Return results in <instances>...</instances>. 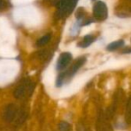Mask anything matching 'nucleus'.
Listing matches in <instances>:
<instances>
[{"instance_id": "f257e3e1", "label": "nucleus", "mask_w": 131, "mask_h": 131, "mask_svg": "<svg viewBox=\"0 0 131 131\" xmlns=\"http://www.w3.org/2000/svg\"><path fill=\"white\" fill-rule=\"evenodd\" d=\"M19 70L18 62L10 59H0V86L12 82Z\"/></svg>"}, {"instance_id": "f03ea898", "label": "nucleus", "mask_w": 131, "mask_h": 131, "mask_svg": "<svg viewBox=\"0 0 131 131\" xmlns=\"http://www.w3.org/2000/svg\"><path fill=\"white\" fill-rule=\"evenodd\" d=\"M86 58L84 57H81V58H78L73 64H72L71 67H69L68 70H66L65 72H62L59 75H58V79H57V86L59 87L61 86L68 79H70L82 67L83 65L85 62Z\"/></svg>"}, {"instance_id": "7ed1b4c3", "label": "nucleus", "mask_w": 131, "mask_h": 131, "mask_svg": "<svg viewBox=\"0 0 131 131\" xmlns=\"http://www.w3.org/2000/svg\"><path fill=\"white\" fill-rule=\"evenodd\" d=\"M15 31L5 17L0 16V41L6 42L10 45L15 42Z\"/></svg>"}, {"instance_id": "20e7f679", "label": "nucleus", "mask_w": 131, "mask_h": 131, "mask_svg": "<svg viewBox=\"0 0 131 131\" xmlns=\"http://www.w3.org/2000/svg\"><path fill=\"white\" fill-rule=\"evenodd\" d=\"M93 13L97 21L105 20L108 16V8L106 4L102 1H97L93 6Z\"/></svg>"}, {"instance_id": "39448f33", "label": "nucleus", "mask_w": 131, "mask_h": 131, "mask_svg": "<svg viewBox=\"0 0 131 131\" xmlns=\"http://www.w3.org/2000/svg\"><path fill=\"white\" fill-rule=\"evenodd\" d=\"M72 60V54L69 52H63L58 58V60L57 62V69L58 71L66 69L68 66L70 64Z\"/></svg>"}, {"instance_id": "423d86ee", "label": "nucleus", "mask_w": 131, "mask_h": 131, "mask_svg": "<svg viewBox=\"0 0 131 131\" xmlns=\"http://www.w3.org/2000/svg\"><path fill=\"white\" fill-rule=\"evenodd\" d=\"M16 55L15 49L11 47V45L6 42L0 41V57L2 58H12Z\"/></svg>"}, {"instance_id": "0eeeda50", "label": "nucleus", "mask_w": 131, "mask_h": 131, "mask_svg": "<svg viewBox=\"0 0 131 131\" xmlns=\"http://www.w3.org/2000/svg\"><path fill=\"white\" fill-rule=\"evenodd\" d=\"M96 131H113L112 127L108 122L105 117H99L95 125Z\"/></svg>"}, {"instance_id": "6e6552de", "label": "nucleus", "mask_w": 131, "mask_h": 131, "mask_svg": "<svg viewBox=\"0 0 131 131\" xmlns=\"http://www.w3.org/2000/svg\"><path fill=\"white\" fill-rule=\"evenodd\" d=\"M94 40H95V37L93 36V35H91V34L86 35V36L84 37V39H83L81 41L78 42V47L83 48V49L87 48V47H89L90 45H92Z\"/></svg>"}, {"instance_id": "1a4fd4ad", "label": "nucleus", "mask_w": 131, "mask_h": 131, "mask_svg": "<svg viewBox=\"0 0 131 131\" xmlns=\"http://www.w3.org/2000/svg\"><path fill=\"white\" fill-rule=\"evenodd\" d=\"M123 45H124V40H116V41H113V42H111V43H110L109 45L107 46V49L109 51H113L118 49H120Z\"/></svg>"}, {"instance_id": "9d476101", "label": "nucleus", "mask_w": 131, "mask_h": 131, "mask_svg": "<svg viewBox=\"0 0 131 131\" xmlns=\"http://www.w3.org/2000/svg\"><path fill=\"white\" fill-rule=\"evenodd\" d=\"M58 131H70L71 130V127H70L69 123L66 121H61L60 123H58Z\"/></svg>"}, {"instance_id": "9b49d317", "label": "nucleus", "mask_w": 131, "mask_h": 131, "mask_svg": "<svg viewBox=\"0 0 131 131\" xmlns=\"http://www.w3.org/2000/svg\"><path fill=\"white\" fill-rule=\"evenodd\" d=\"M126 119L128 123H131V98L129 99L127 105V111H126Z\"/></svg>"}, {"instance_id": "f8f14e48", "label": "nucleus", "mask_w": 131, "mask_h": 131, "mask_svg": "<svg viewBox=\"0 0 131 131\" xmlns=\"http://www.w3.org/2000/svg\"><path fill=\"white\" fill-rule=\"evenodd\" d=\"M49 40H50V34L45 35V36H43L38 41V45L39 46H43V45H45L46 43H48V42H49Z\"/></svg>"}, {"instance_id": "ddd939ff", "label": "nucleus", "mask_w": 131, "mask_h": 131, "mask_svg": "<svg viewBox=\"0 0 131 131\" xmlns=\"http://www.w3.org/2000/svg\"><path fill=\"white\" fill-rule=\"evenodd\" d=\"M29 1V0H12V2L14 4H22V3H25Z\"/></svg>"}, {"instance_id": "4468645a", "label": "nucleus", "mask_w": 131, "mask_h": 131, "mask_svg": "<svg viewBox=\"0 0 131 131\" xmlns=\"http://www.w3.org/2000/svg\"><path fill=\"white\" fill-rule=\"evenodd\" d=\"M122 53H131V49H129V48H127V49H124L123 51H122Z\"/></svg>"}, {"instance_id": "2eb2a0df", "label": "nucleus", "mask_w": 131, "mask_h": 131, "mask_svg": "<svg viewBox=\"0 0 131 131\" xmlns=\"http://www.w3.org/2000/svg\"><path fill=\"white\" fill-rule=\"evenodd\" d=\"M86 131H90V130H86Z\"/></svg>"}]
</instances>
